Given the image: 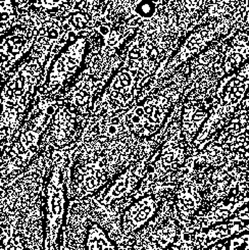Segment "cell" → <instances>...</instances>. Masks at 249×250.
Segmentation results:
<instances>
[{
  "mask_svg": "<svg viewBox=\"0 0 249 250\" xmlns=\"http://www.w3.org/2000/svg\"><path fill=\"white\" fill-rule=\"evenodd\" d=\"M64 157L61 165L55 167L48 185L47 197V237L45 240V248L55 249L58 247V239L62 218L64 213V183L62 180V168Z\"/></svg>",
  "mask_w": 249,
  "mask_h": 250,
  "instance_id": "cell-1",
  "label": "cell"
},
{
  "mask_svg": "<svg viewBox=\"0 0 249 250\" xmlns=\"http://www.w3.org/2000/svg\"><path fill=\"white\" fill-rule=\"evenodd\" d=\"M81 47V40L77 41L74 45L69 48L65 53L60 59V61L55 63L54 70L50 76L49 83V92H52L56 87H62L63 82L71 77L72 74L76 72L79 66L80 60L78 59L79 49Z\"/></svg>",
  "mask_w": 249,
  "mask_h": 250,
  "instance_id": "cell-2",
  "label": "cell"
}]
</instances>
